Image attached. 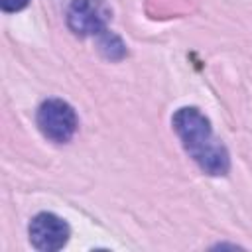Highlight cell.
I'll return each mask as SVG.
<instances>
[{"label": "cell", "mask_w": 252, "mask_h": 252, "mask_svg": "<svg viewBox=\"0 0 252 252\" xmlns=\"http://www.w3.org/2000/svg\"><path fill=\"white\" fill-rule=\"evenodd\" d=\"M173 130L181 138L189 156L209 175H224L230 167L228 152L213 136L211 122L193 106L179 108L171 118Z\"/></svg>", "instance_id": "cell-1"}, {"label": "cell", "mask_w": 252, "mask_h": 252, "mask_svg": "<svg viewBox=\"0 0 252 252\" xmlns=\"http://www.w3.org/2000/svg\"><path fill=\"white\" fill-rule=\"evenodd\" d=\"M37 126L45 138L63 144L69 142L77 130V114L65 100L49 98L37 108Z\"/></svg>", "instance_id": "cell-2"}, {"label": "cell", "mask_w": 252, "mask_h": 252, "mask_svg": "<svg viewBox=\"0 0 252 252\" xmlns=\"http://www.w3.org/2000/svg\"><path fill=\"white\" fill-rule=\"evenodd\" d=\"M108 16L110 12L104 0H73L67 12V24L81 37L98 35L106 30Z\"/></svg>", "instance_id": "cell-3"}, {"label": "cell", "mask_w": 252, "mask_h": 252, "mask_svg": "<svg viewBox=\"0 0 252 252\" xmlns=\"http://www.w3.org/2000/svg\"><path fill=\"white\" fill-rule=\"evenodd\" d=\"M30 240L37 250L55 252L69 240V226L53 213H39L30 222Z\"/></svg>", "instance_id": "cell-4"}, {"label": "cell", "mask_w": 252, "mask_h": 252, "mask_svg": "<svg viewBox=\"0 0 252 252\" xmlns=\"http://www.w3.org/2000/svg\"><path fill=\"white\" fill-rule=\"evenodd\" d=\"M98 35H100V39H98V47H100V51L104 53V57H108V59H120V57L126 53L124 43L120 41L118 35L110 33L108 30H104V32L98 33Z\"/></svg>", "instance_id": "cell-5"}, {"label": "cell", "mask_w": 252, "mask_h": 252, "mask_svg": "<svg viewBox=\"0 0 252 252\" xmlns=\"http://www.w3.org/2000/svg\"><path fill=\"white\" fill-rule=\"evenodd\" d=\"M4 12H18L30 4V0H0Z\"/></svg>", "instance_id": "cell-6"}]
</instances>
